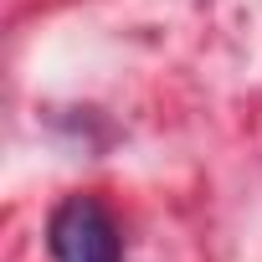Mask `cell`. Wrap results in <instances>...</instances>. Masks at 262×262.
Masks as SVG:
<instances>
[{
  "mask_svg": "<svg viewBox=\"0 0 262 262\" xmlns=\"http://www.w3.org/2000/svg\"><path fill=\"white\" fill-rule=\"evenodd\" d=\"M47 242H52V257L57 262H123L118 226H113V216L93 195H67L52 211Z\"/></svg>",
  "mask_w": 262,
  "mask_h": 262,
  "instance_id": "1",
  "label": "cell"
}]
</instances>
